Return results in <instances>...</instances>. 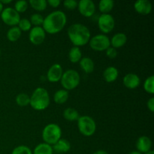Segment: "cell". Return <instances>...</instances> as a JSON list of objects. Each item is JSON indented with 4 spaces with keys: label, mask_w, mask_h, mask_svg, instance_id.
Masks as SVG:
<instances>
[{
    "label": "cell",
    "mask_w": 154,
    "mask_h": 154,
    "mask_svg": "<svg viewBox=\"0 0 154 154\" xmlns=\"http://www.w3.org/2000/svg\"><path fill=\"white\" fill-rule=\"evenodd\" d=\"M67 23V17L62 11H55L49 14L44 19L42 28L48 34L54 35L60 32Z\"/></svg>",
    "instance_id": "obj_1"
},
{
    "label": "cell",
    "mask_w": 154,
    "mask_h": 154,
    "mask_svg": "<svg viewBox=\"0 0 154 154\" xmlns=\"http://www.w3.org/2000/svg\"><path fill=\"white\" fill-rule=\"evenodd\" d=\"M68 37L75 47L84 46L91 38V33L88 27L81 23H73L69 27Z\"/></svg>",
    "instance_id": "obj_2"
},
{
    "label": "cell",
    "mask_w": 154,
    "mask_h": 154,
    "mask_svg": "<svg viewBox=\"0 0 154 154\" xmlns=\"http://www.w3.org/2000/svg\"><path fill=\"white\" fill-rule=\"evenodd\" d=\"M51 102L49 93L44 87H38L30 96L29 105L35 111H44L48 108Z\"/></svg>",
    "instance_id": "obj_3"
},
{
    "label": "cell",
    "mask_w": 154,
    "mask_h": 154,
    "mask_svg": "<svg viewBox=\"0 0 154 154\" xmlns=\"http://www.w3.org/2000/svg\"><path fill=\"white\" fill-rule=\"evenodd\" d=\"M42 135L44 142L53 146L62 138V129L57 123H49L45 126Z\"/></svg>",
    "instance_id": "obj_4"
},
{
    "label": "cell",
    "mask_w": 154,
    "mask_h": 154,
    "mask_svg": "<svg viewBox=\"0 0 154 154\" xmlns=\"http://www.w3.org/2000/svg\"><path fill=\"white\" fill-rule=\"evenodd\" d=\"M62 87L67 91L72 90L78 87L81 82V76L76 70L69 69L63 72L61 80Z\"/></svg>",
    "instance_id": "obj_5"
},
{
    "label": "cell",
    "mask_w": 154,
    "mask_h": 154,
    "mask_svg": "<svg viewBox=\"0 0 154 154\" xmlns=\"http://www.w3.org/2000/svg\"><path fill=\"white\" fill-rule=\"evenodd\" d=\"M77 122L78 130L84 136L90 137L94 135L96 131V123L93 117L87 115L81 116Z\"/></svg>",
    "instance_id": "obj_6"
},
{
    "label": "cell",
    "mask_w": 154,
    "mask_h": 154,
    "mask_svg": "<svg viewBox=\"0 0 154 154\" xmlns=\"http://www.w3.org/2000/svg\"><path fill=\"white\" fill-rule=\"evenodd\" d=\"M89 45L92 50L96 51H105L111 47L110 38L104 34H98L92 37Z\"/></svg>",
    "instance_id": "obj_7"
},
{
    "label": "cell",
    "mask_w": 154,
    "mask_h": 154,
    "mask_svg": "<svg viewBox=\"0 0 154 154\" xmlns=\"http://www.w3.org/2000/svg\"><path fill=\"white\" fill-rule=\"evenodd\" d=\"M1 19L2 22L9 26H17L20 20V15L15 11L14 8L8 7L3 9L2 11Z\"/></svg>",
    "instance_id": "obj_8"
},
{
    "label": "cell",
    "mask_w": 154,
    "mask_h": 154,
    "mask_svg": "<svg viewBox=\"0 0 154 154\" xmlns=\"http://www.w3.org/2000/svg\"><path fill=\"white\" fill-rule=\"evenodd\" d=\"M98 27L105 34L110 33L115 26V20L110 14H102L98 18Z\"/></svg>",
    "instance_id": "obj_9"
},
{
    "label": "cell",
    "mask_w": 154,
    "mask_h": 154,
    "mask_svg": "<svg viewBox=\"0 0 154 154\" xmlns=\"http://www.w3.org/2000/svg\"><path fill=\"white\" fill-rule=\"evenodd\" d=\"M46 38V32L42 26L32 27L29 33V39L34 45H40Z\"/></svg>",
    "instance_id": "obj_10"
},
{
    "label": "cell",
    "mask_w": 154,
    "mask_h": 154,
    "mask_svg": "<svg viewBox=\"0 0 154 154\" xmlns=\"http://www.w3.org/2000/svg\"><path fill=\"white\" fill-rule=\"evenodd\" d=\"M78 9L84 17H91L96 12V5L92 0H81L78 3Z\"/></svg>",
    "instance_id": "obj_11"
},
{
    "label": "cell",
    "mask_w": 154,
    "mask_h": 154,
    "mask_svg": "<svg viewBox=\"0 0 154 154\" xmlns=\"http://www.w3.org/2000/svg\"><path fill=\"white\" fill-rule=\"evenodd\" d=\"M63 74V67L60 64L55 63L48 69L47 73V79L51 83H57L60 81Z\"/></svg>",
    "instance_id": "obj_12"
},
{
    "label": "cell",
    "mask_w": 154,
    "mask_h": 154,
    "mask_svg": "<svg viewBox=\"0 0 154 154\" xmlns=\"http://www.w3.org/2000/svg\"><path fill=\"white\" fill-rule=\"evenodd\" d=\"M135 11L141 15H147L151 13L153 6L148 0H138L134 4Z\"/></svg>",
    "instance_id": "obj_13"
},
{
    "label": "cell",
    "mask_w": 154,
    "mask_h": 154,
    "mask_svg": "<svg viewBox=\"0 0 154 154\" xmlns=\"http://www.w3.org/2000/svg\"><path fill=\"white\" fill-rule=\"evenodd\" d=\"M135 146H136L137 150L138 152L144 154L151 150L152 141L149 137L143 135L138 138Z\"/></svg>",
    "instance_id": "obj_14"
},
{
    "label": "cell",
    "mask_w": 154,
    "mask_h": 154,
    "mask_svg": "<svg viewBox=\"0 0 154 154\" xmlns=\"http://www.w3.org/2000/svg\"><path fill=\"white\" fill-rule=\"evenodd\" d=\"M123 85L129 90H134L139 87L141 84V79L136 74L129 73L124 76L123 79Z\"/></svg>",
    "instance_id": "obj_15"
},
{
    "label": "cell",
    "mask_w": 154,
    "mask_h": 154,
    "mask_svg": "<svg viewBox=\"0 0 154 154\" xmlns=\"http://www.w3.org/2000/svg\"><path fill=\"white\" fill-rule=\"evenodd\" d=\"M126 42H127V36L123 32L116 33L110 39L111 47L115 48V49H118V48L123 47L126 45Z\"/></svg>",
    "instance_id": "obj_16"
},
{
    "label": "cell",
    "mask_w": 154,
    "mask_h": 154,
    "mask_svg": "<svg viewBox=\"0 0 154 154\" xmlns=\"http://www.w3.org/2000/svg\"><path fill=\"white\" fill-rule=\"evenodd\" d=\"M119 76V71L114 66H108L103 72V78L108 83H113L117 79Z\"/></svg>",
    "instance_id": "obj_17"
},
{
    "label": "cell",
    "mask_w": 154,
    "mask_h": 154,
    "mask_svg": "<svg viewBox=\"0 0 154 154\" xmlns=\"http://www.w3.org/2000/svg\"><path fill=\"white\" fill-rule=\"evenodd\" d=\"M53 150L54 151L57 153H68L71 149V144L68 140L64 138H60L55 144L53 145Z\"/></svg>",
    "instance_id": "obj_18"
},
{
    "label": "cell",
    "mask_w": 154,
    "mask_h": 154,
    "mask_svg": "<svg viewBox=\"0 0 154 154\" xmlns=\"http://www.w3.org/2000/svg\"><path fill=\"white\" fill-rule=\"evenodd\" d=\"M81 69L84 71L85 73L90 74L94 71L95 64L93 60L90 57H82L79 62Z\"/></svg>",
    "instance_id": "obj_19"
},
{
    "label": "cell",
    "mask_w": 154,
    "mask_h": 154,
    "mask_svg": "<svg viewBox=\"0 0 154 154\" xmlns=\"http://www.w3.org/2000/svg\"><path fill=\"white\" fill-rule=\"evenodd\" d=\"M69 97V91L62 89V90H59L54 93V101L55 103L59 104V105H63V104L66 103L68 101Z\"/></svg>",
    "instance_id": "obj_20"
},
{
    "label": "cell",
    "mask_w": 154,
    "mask_h": 154,
    "mask_svg": "<svg viewBox=\"0 0 154 154\" xmlns=\"http://www.w3.org/2000/svg\"><path fill=\"white\" fill-rule=\"evenodd\" d=\"M69 59L72 63H79L82 59V51L81 48L75 46L71 48L69 52Z\"/></svg>",
    "instance_id": "obj_21"
},
{
    "label": "cell",
    "mask_w": 154,
    "mask_h": 154,
    "mask_svg": "<svg viewBox=\"0 0 154 154\" xmlns=\"http://www.w3.org/2000/svg\"><path fill=\"white\" fill-rule=\"evenodd\" d=\"M32 154H54V150L52 146L44 142L38 144L35 147Z\"/></svg>",
    "instance_id": "obj_22"
},
{
    "label": "cell",
    "mask_w": 154,
    "mask_h": 154,
    "mask_svg": "<svg viewBox=\"0 0 154 154\" xmlns=\"http://www.w3.org/2000/svg\"><path fill=\"white\" fill-rule=\"evenodd\" d=\"M63 117L70 122L77 121L80 117L79 113L73 108H67L63 111Z\"/></svg>",
    "instance_id": "obj_23"
},
{
    "label": "cell",
    "mask_w": 154,
    "mask_h": 154,
    "mask_svg": "<svg viewBox=\"0 0 154 154\" xmlns=\"http://www.w3.org/2000/svg\"><path fill=\"white\" fill-rule=\"evenodd\" d=\"M21 34H22V32L20 31L19 28L17 26H13L11 27L7 32V38L9 42H15L17 40H19V38H20Z\"/></svg>",
    "instance_id": "obj_24"
},
{
    "label": "cell",
    "mask_w": 154,
    "mask_h": 154,
    "mask_svg": "<svg viewBox=\"0 0 154 154\" xmlns=\"http://www.w3.org/2000/svg\"><path fill=\"white\" fill-rule=\"evenodd\" d=\"M114 6V2L112 0H102L99 3V9L102 14H110Z\"/></svg>",
    "instance_id": "obj_25"
},
{
    "label": "cell",
    "mask_w": 154,
    "mask_h": 154,
    "mask_svg": "<svg viewBox=\"0 0 154 154\" xmlns=\"http://www.w3.org/2000/svg\"><path fill=\"white\" fill-rule=\"evenodd\" d=\"M29 4L34 10L37 11H44L48 7L46 0H30Z\"/></svg>",
    "instance_id": "obj_26"
},
{
    "label": "cell",
    "mask_w": 154,
    "mask_h": 154,
    "mask_svg": "<svg viewBox=\"0 0 154 154\" xmlns=\"http://www.w3.org/2000/svg\"><path fill=\"white\" fill-rule=\"evenodd\" d=\"M16 101L17 105H19L20 107H26L27 105H29L30 102V96L28 94L24 93H19L17 96H16Z\"/></svg>",
    "instance_id": "obj_27"
},
{
    "label": "cell",
    "mask_w": 154,
    "mask_h": 154,
    "mask_svg": "<svg viewBox=\"0 0 154 154\" xmlns=\"http://www.w3.org/2000/svg\"><path fill=\"white\" fill-rule=\"evenodd\" d=\"M144 89L147 93L153 95L154 93V76L150 75L146 78L144 82Z\"/></svg>",
    "instance_id": "obj_28"
},
{
    "label": "cell",
    "mask_w": 154,
    "mask_h": 154,
    "mask_svg": "<svg viewBox=\"0 0 154 154\" xmlns=\"http://www.w3.org/2000/svg\"><path fill=\"white\" fill-rule=\"evenodd\" d=\"M44 17L40 14H33L30 17V23L32 25H34V26H42V24L44 23Z\"/></svg>",
    "instance_id": "obj_29"
},
{
    "label": "cell",
    "mask_w": 154,
    "mask_h": 154,
    "mask_svg": "<svg viewBox=\"0 0 154 154\" xmlns=\"http://www.w3.org/2000/svg\"><path fill=\"white\" fill-rule=\"evenodd\" d=\"M29 3L28 2H26V0H19V1L16 2L14 4V8L17 12H18L19 14L20 13H24L25 11H26V10L28 9L29 7Z\"/></svg>",
    "instance_id": "obj_30"
},
{
    "label": "cell",
    "mask_w": 154,
    "mask_h": 154,
    "mask_svg": "<svg viewBox=\"0 0 154 154\" xmlns=\"http://www.w3.org/2000/svg\"><path fill=\"white\" fill-rule=\"evenodd\" d=\"M17 27L20 29L21 32H29V30L32 29V24L29 20L26 18H22L18 23Z\"/></svg>",
    "instance_id": "obj_31"
},
{
    "label": "cell",
    "mask_w": 154,
    "mask_h": 154,
    "mask_svg": "<svg viewBox=\"0 0 154 154\" xmlns=\"http://www.w3.org/2000/svg\"><path fill=\"white\" fill-rule=\"evenodd\" d=\"M11 154H32V150L26 145H19L14 148Z\"/></svg>",
    "instance_id": "obj_32"
},
{
    "label": "cell",
    "mask_w": 154,
    "mask_h": 154,
    "mask_svg": "<svg viewBox=\"0 0 154 154\" xmlns=\"http://www.w3.org/2000/svg\"><path fill=\"white\" fill-rule=\"evenodd\" d=\"M78 2L75 1V0H66L63 2V5L69 10H74L78 8Z\"/></svg>",
    "instance_id": "obj_33"
},
{
    "label": "cell",
    "mask_w": 154,
    "mask_h": 154,
    "mask_svg": "<svg viewBox=\"0 0 154 154\" xmlns=\"http://www.w3.org/2000/svg\"><path fill=\"white\" fill-rule=\"evenodd\" d=\"M105 53H106V56L109 59H115L117 57V50L112 47H109L105 51Z\"/></svg>",
    "instance_id": "obj_34"
},
{
    "label": "cell",
    "mask_w": 154,
    "mask_h": 154,
    "mask_svg": "<svg viewBox=\"0 0 154 154\" xmlns=\"http://www.w3.org/2000/svg\"><path fill=\"white\" fill-rule=\"evenodd\" d=\"M47 3L51 7L57 8L61 4V1L60 0H48V1H47Z\"/></svg>",
    "instance_id": "obj_35"
},
{
    "label": "cell",
    "mask_w": 154,
    "mask_h": 154,
    "mask_svg": "<svg viewBox=\"0 0 154 154\" xmlns=\"http://www.w3.org/2000/svg\"><path fill=\"white\" fill-rule=\"evenodd\" d=\"M147 108L150 110V112H154V98L151 97L147 102Z\"/></svg>",
    "instance_id": "obj_36"
},
{
    "label": "cell",
    "mask_w": 154,
    "mask_h": 154,
    "mask_svg": "<svg viewBox=\"0 0 154 154\" xmlns=\"http://www.w3.org/2000/svg\"><path fill=\"white\" fill-rule=\"evenodd\" d=\"M93 154H109V153H108V152L105 151V150H97V151L94 152Z\"/></svg>",
    "instance_id": "obj_37"
},
{
    "label": "cell",
    "mask_w": 154,
    "mask_h": 154,
    "mask_svg": "<svg viewBox=\"0 0 154 154\" xmlns=\"http://www.w3.org/2000/svg\"><path fill=\"white\" fill-rule=\"evenodd\" d=\"M1 3L4 5H7V4H10V3L12 2V0H1Z\"/></svg>",
    "instance_id": "obj_38"
},
{
    "label": "cell",
    "mask_w": 154,
    "mask_h": 154,
    "mask_svg": "<svg viewBox=\"0 0 154 154\" xmlns=\"http://www.w3.org/2000/svg\"><path fill=\"white\" fill-rule=\"evenodd\" d=\"M129 154H142V153H140V152H138V150H133V151L130 152Z\"/></svg>",
    "instance_id": "obj_39"
},
{
    "label": "cell",
    "mask_w": 154,
    "mask_h": 154,
    "mask_svg": "<svg viewBox=\"0 0 154 154\" xmlns=\"http://www.w3.org/2000/svg\"><path fill=\"white\" fill-rule=\"evenodd\" d=\"M3 9H4V5H3L1 3V2H0V14L2 13V11H3Z\"/></svg>",
    "instance_id": "obj_40"
},
{
    "label": "cell",
    "mask_w": 154,
    "mask_h": 154,
    "mask_svg": "<svg viewBox=\"0 0 154 154\" xmlns=\"http://www.w3.org/2000/svg\"><path fill=\"white\" fill-rule=\"evenodd\" d=\"M144 154H154V151L153 150H150V151H149V152H147V153H144Z\"/></svg>",
    "instance_id": "obj_41"
},
{
    "label": "cell",
    "mask_w": 154,
    "mask_h": 154,
    "mask_svg": "<svg viewBox=\"0 0 154 154\" xmlns=\"http://www.w3.org/2000/svg\"><path fill=\"white\" fill-rule=\"evenodd\" d=\"M0 57H1V49H0Z\"/></svg>",
    "instance_id": "obj_42"
}]
</instances>
